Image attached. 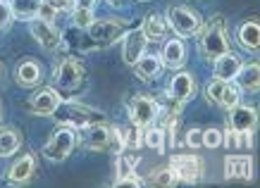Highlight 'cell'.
<instances>
[{"label": "cell", "mask_w": 260, "mask_h": 188, "mask_svg": "<svg viewBox=\"0 0 260 188\" xmlns=\"http://www.w3.org/2000/svg\"><path fill=\"white\" fill-rule=\"evenodd\" d=\"M224 179H253V160L251 155H227L224 157Z\"/></svg>", "instance_id": "obj_17"}, {"label": "cell", "mask_w": 260, "mask_h": 188, "mask_svg": "<svg viewBox=\"0 0 260 188\" xmlns=\"http://www.w3.org/2000/svg\"><path fill=\"white\" fill-rule=\"evenodd\" d=\"M115 183H117V186H143V179L141 176H136V172H129V174L117 176Z\"/></svg>", "instance_id": "obj_36"}, {"label": "cell", "mask_w": 260, "mask_h": 188, "mask_svg": "<svg viewBox=\"0 0 260 188\" xmlns=\"http://www.w3.org/2000/svg\"><path fill=\"white\" fill-rule=\"evenodd\" d=\"M198 33H201V53L205 55V60H217L220 55L232 50L224 17H213V22L203 26Z\"/></svg>", "instance_id": "obj_2"}, {"label": "cell", "mask_w": 260, "mask_h": 188, "mask_svg": "<svg viewBox=\"0 0 260 188\" xmlns=\"http://www.w3.org/2000/svg\"><path fill=\"white\" fill-rule=\"evenodd\" d=\"M48 3H50L57 12H72V8H74V0H48Z\"/></svg>", "instance_id": "obj_38"}, {"label": "cell", "mask_w": 260, "mask_h": 188, "mask_svg": "<svg viewBox=\"0 0 260 188\" xmlns=\"http://www.w3.org/2000/svg\"><path fill=\"white\" fill-rule=\"evenodd\" d=\"M62 102V95L57 88H39L29 100V112L36 117H50Z\"/></svg>", "instance_id": "obj_14"}, {"label": "cell", "mask_w": 260, "mask_h": 188, "mask_svg": "<svg viewBox=\"0 0 260 188\" xmlns=\"http://www.w3.org/2000/svg\"><path fill=\"white\" fill-rule=\"evenodd\" d=\"M239 100H241V88L234 84V81H227L224 84V88H222V95H220V107H224V110H232L234 105H239Z\"/></svg>", "instance_id": "obj_27"}, {"label": "cell", "mask_w": 260, "mask_h": 188, "mask_svg": "<svg viewBox=\"0 0 260 188\" xmlns=\"http://www.w3.org/2000/svg\"><path fill=\"white\" fill-rule=\"evenodd\" d=\"M12 22H15V17H12L10 3L8 0H0V31H8Z\"/></svg>", "instance_id": "obj_34"}, {"label": "cell", "mask_w": 260, "mask_h": 188, "mask_svg": "<svg viewBox=\"0 0 260 188\" xmlns=\"http://www.w3.org/2000/svg\"><path fill=\"white\" fill-rule=\"evenodd\" d=\"M55 15H57V10L48 3V0H41V5H39V19H43V22H53L55 19Z\"/></svg>", "instance_id": "obj_35"}, {"label": "cell", "mask_w": 260, "mask_h": 188, "mask_svg": "<svg viewBox=\"0 0 260 188\" xmlns=\"http://www.w3.org/2000/svg\"><path fill=\"white\" fill-rule=\"evenodd\" d=\"M74 8H79V10H93L95 8V0H74Z\"/></svg>", "instance_id": "obj_39"}, {"label": "cell", "mask_w": 260, "mask_h": 188, "mask_svg": "<svg viewBox=\"0 0 260 188\" xmlns=\"http://www.w3.org/2000/svg\"><path fill=\"white\" fill-rule=\"evenodd\" d=\"M15 81H17V86H22V88L41 86V81H43V67L36 60H31V57L19 60L15 67Z\"/></svg>", "instance_id": "obj_15"}, {"label": "cell", "mask_w": 260, "mask_h": 188, "mask_svg": "<svg viewBox=\"0 0 260 188\" xmlns=\"http://www.w3.org/2000/svg\"><path fill=\"white\" fill-rule=\"evenodd\" d=\"M0 77H3V64H0Z\"/></svg>", "instance_id": "obj_41"}, {"label": "cell", "mask_w": 260, "mask_h": 188, "mask_svg": "<svg viewBox=\"0 0 260 188\" xmlns=\"http://www.w3.org/2000/svg\"><path fill=\"white\" fill-rule=\"evenodd\" d=\"M50 117L57 122V126H72V129H81V126L105 122L103 112L93 110V107H86L81 102H60L57 110Z\"/></svg>", "instance_id": "obj_1"}, {"label": "cell", "mask_w": 260, "mask_h": 188, "mask_svg": "<svg viewBox=\"0 0 260 188\" xmlns=\"http://www.w3.org/2000/svg\"><path fill=\"white\" fill-rule=\"evenodd\" d=\"M141 31L146 33V39L148 41H160L162 36H165V31H167L165 17L158 15V12L148 15L146 19H143V24H141Z\"/></svg>", "instance_id": "obj_25"}, {"label": "cell", "mask_w": 260, "mask_h": 188, "mask_svg": "<svg viewBox=\"0 0 260 188\" xmlns=\"http://www.w3.org/2000/svg\"><path fill=\"white\" fill-rule=\"evenodd\" d=\"M160 117V105L150 95H134L132 102H129V119H132V126L136 129H146V126L155 124Z\"/></svg>", "instance_id": "obj_8"}, {"label": "cell", "mask_w": 260, "mask_h": 188, "mask_svg": "<svg viewBox=\"0 0 260 188\" xmlns=\"http://www.w3.org/2000/svg\"><path fill=\"white\" fill-rule=\"evenodd\" d=\"M224 84L227 81H220V79H213L210 84H208V88H205V95H208V102H220V95H222V88H224Z\"/></svg>", "instance_id": "obj_33"}, {"label": "cell", "mask_w": 260, "mask_h": 188, "mask_svg": "<svg viewBox=\"0 0 260 188\" xmlns=\"http://www.w3.org/2000/svg\"><path fill=\"white\" fill-rule=\"evenodd\" d=\"M222 145V131L220 129H215V126H210V129H205L203 131V148H220Z\"/></svg>", "instance_id": "obj_31"}, {"label": "cell", "mask_w": 260, "mask_h": 188, "mask_svg": "<svg viewBox=\"0 0 260 188\" xmlns=\"http://www.w3.org/2000/svg\"><path fill=\"white\" fill-rule=\"evenodd\" d=\"M146 46H148V39L141 31V26L122 33V60H124V64L134 67L139 62V57L146 55Z\"/></svg>", "instance_id": "obj_12"}, {"label": "cell", "mask_w": 260, "mask_h": 188, "mask_svg": "<svg viewBox=\"0 0 260 188\" xmlns=\"http://www.w3.org/2000/svg\"><path fill=\"white\" fill-rule=\"evenodd\" d=\"M150 183H153V186H174V183H177V176H174L172 167H160V169H153Z\"/></svg>", "instance_id": "obj_28"}, {"label": "cell", "mask_w": 260, "mask_h": 188, "mask_svg": "<svg viewBox=\"0 0 260 188\" xmlns=\"http://www.w3.org/2000/svg\"><path fill=\"white\" fill-rule=\"evenodd\" d=\"M215 62V71L213 77L220 79V81H234V77H237L239 67H241V57L234 53V50H229V53H224V55H220L217 60H213Z\"/></svg>", "instance_id": "obj_19"}, {"label": "cell", "mask_w": 260, "mask_h": 188, "mask_svg": "<svg viewBox=\"0 0 260 188\" xmlns=\"http://www.w3.org/2000/svg\"><path fill=\"white\" fill-rule=\"evenodd\" d=\"M160 62H162V67H167V69H172V71L181 69L186 64V46H184V41H179V39L165 41L162 53H160Z\"/></svg>", "instance_id": "obj_16"}, {"label": "cell", "mask_w": 260, "mask_h": 188, "mask_svg": "<svg viewBox=\"0 0 260 188\" xmlns=\"http://www.w3.org/2000/svg\"><path fill=\"white\" fill-rule=\"evenodd\" d=\"M186 143H189V148H203V131L201 129H191L186 133Z\"/></svg>", "instance_id": "obj_37"}, {"label": "cell", "mask_w": 260, "mask_h": 188, "mask_svg": "<svg viewBox=\"0 0 260 188\" xmlns=\"http://www.w3.org/2000/svg\"><path fill=\"white\" fill-rule=\"evenodd\" d=\"M34 172H36V157L34 155L19 157L15 165L10 167L8 183H12V186H22V183H26V181H31Z\"/></svg>", "instance_id": "obj_18"}, {"label": "cell", "mask_w": 260, "mask_h": 188, "mask_svg": "<svg viewBox=\"0 0 260 188\" xmlns=\"http://www.w3.org/2000/svg\"><path fill=\"white\" fill-rule=\"evenodd\" d=\"M196 79H193V74H189V71H181L177 69L174 71L172 81H170V88H167V95H170V100L174 102V105H184V102H189L193 95H196Z\"/></svg>", "instance_id": "obj_11"}, {"label": "cell", "mask_w": 260, "mask_h": 188, "mask_svg": "<svg viewBox=\"0 0 260 188\" xmlns=\"http://www.w3.org/2000/svg\"><path fill=\"white\" fill-rule=\"evenodd\" d=\"M29 31H31V36L36 39V43H39L41 48H46V50H57L60 43H62V33H60V29H57L55 24L43 22L39 17L29 22Z\"/></svg>", "instance_id": "obj_13"}, {"label": "cell", "mask_w": 260, "mask_h": 188, "mask_svg": "<svg viewBox=\"0 0 260 188\" xmlns=\"http://www.w3.org/2000/svg\"><path fill=\"white\" fill-rule=\"evenodd\" d=\"M165 22L177 36H196L203 29L201 15L193 12L191 8H184V5H172V8L167 10Z\"/></svg>", "instance_id": "obj_3"}, {"label": "cell", "mask_w": 260, "mask_h": 188, "mask_svg": "<svg viewBox=\"0 0 260 188\" xmlns=\"http://www.w3.org/2000/svg\"><path fill=\"white\" fill-rule=\"evenodd\" d=\"M84 74H86V69H84V64H81L77 57H62V60L55 64L53 81H55V86L62 88V91H74V88L81 86Z\"/></svg>", "instance_id": "obj_6"}, {"label": "cell", "mask_w": 260, "mask_h": 188, "mask_svg": "<svg viewBox=\"0 0 260 188\" xmlns=\"http://www.w3.org/2000/svg\"><path fill=\"white\" fill-rule=\"evenodd\" d=\"M160 71H162V62H160L158 55H141L139 62L134 64V74L141 79V81H153V79H158Z\"/></svg>", "instance_id": "obj_23"}, {"label": "cell", "mask_w": 260, "mask_h": 188, "mask_svg": "<svg viewBox=\"0 0 260 188\" xmlns=\"http://www.w3.org/2000/svg\"><path fill=\"white\" fill-rule=\"evenodd\" d=\"M239 88H244V91H251V93H258L260 88V67L258 62H248V64H241L237 71V77H234Z\"/></svg>", "instance_id": "obj_20"}, {"label": "cell", "mask_w": 260, "mask_h": 188, "mask_svg": "<svg viewBox=\"0 0 260 188\" xmlns=\"http://www.w3.org/2000/svg\"><path fill=\"white\" fill-rule=\"evenodd\" d=\"M93 10H79V8H72V24L77 29H88L93 24Z\"/></svg>", "instance_id": "obj_30"}, {"label": "cell", "mask_w": 260, "mask_h": 188, "mask_svg": "<svg viewBox=\"0 0 260 188\" xmlns=\"http://www.w3.org/2000/svg\"><path fill=\"white\" fill-rule=\"evenodd\" d=\"M136 162H139V157H136L134 153L122 150V153H119V157H117V176L134 172V169H136Z\"/></svg>", "instance_id": "obj_29"}, {"label": "cell", "mask_w": 260, "mask_h": 188, "mask_svg": "<svg viewBox=\"0 0 260 188\" xmlns=\"http://www.w3.org/2000/svg\"><path fill=\"white\" fill-rule=\"evenodd\" d=\"M229 112V122L227 124L234 129L237 133H241V136H246L248 141H253L251 136L253 131H255V124H258V110L255 107H251V105H234Z\"/></svg>", "instance_id": "obj_10"}, {"label": "cell", "mask_w": 260, "mask_h": 188, "mask_svg": "<svg viewBox=\"0 0 260 188\" xmlns=\"http://www.w3.org/2000/svg\"><path fill=\"white\" fill-rule=\"evenodd\" d=\"M77 143L86 150H108L112 143V126H108L105 122L81 126L77 133Z\"/></svg>", "instance_id": "obj_9"}, {"label": "cell", "mask_w": 260, "mask_h": 188, "mask_svg": "<svg viewBox=\"0 0 260 188\" xmlns=\"http://www.w3.org/2000/svg\"><path fill=\"white\" fill-rule=\"evenodd\" d=\"M239 43L248 50V53H255L260 48V24L258 19H248L239 26V33H237Z\"/></svg>", "instance_id": "obj_22"}, {"label": "cell", "mask_w": 260, "mask_h": 188, "mask_svg": "<svg viewBox=\"0 0 260 188\" xmlns=\"http://www.w3.org/2000/svg\"><path fill=\"white\" fill-rule=\"evenodd\" d=\"M170 167H172L177 181H184V183H196V181H201L203 169H205L203 160H201V155H196V153H177V155H172Z\"/></svg>", "instance_id": "obj_7"}, {"label": "cell", "mask_w": 260, "mask_h": 188, "mask_svg": "<svg viewBox=\"0 0 260 188\" xmlns=\"http://www.w3.org/2000/svg\"><path fill=\"white\" fill-rule=\"evenodd\" d=\"M74 145H77V129L57 126V131L50 136V141L43 145V157L50 162H62L72 155Z\"/></svg>", "instance_id": "obj_5"}, {"label": "cell", "mask_w": 260, "mask_h": 188, "mask_svg": "<svg viewBox=\"0 0 260 188\" xmlns=\"http://www.w3.org/2000/svg\"><path fill=\"white\" fill-rule=\"evenodd\" d=\"M108 3H110V5H119V3H122V0H108Z\"/></svg>", "instance_id": "obj_40"}, {"label": "cell", "mask_w": 260, "mask_h": 188, "mask_svg": "<svg viewBox=\"0 0 260 188\" xmlns=\"http://www.w3.org/2000/svg\"><path fill=\"white\" fill-rule=\"evenodd\" d=\"M222 145L227 150H237V148H241V133H237L232 126L227 124V129L222 131Z\"/></svg>", "instance_id": "obj_32"}, {"label": "cell", "mask_w": 260, "mask_h": 188, "mask_svg": "<svg viewBox=\"0 0 260 188\" xmlns=\"http://www.w3.org/2000/svg\"><path fill=\"white\" fill-rule=\"evenodd\" d=\"M10 10H12V17L15 19H22V22H31L39 15V5L41 0H8Z\"/></svg>", "instance_id": "obj_24"}, {"label": "cell", "mask_w": 260, "mask_h": 188, "mask_svg": "<svg viewBox=\"0 0 260 188\" xmlns=\"http://www.w3.org/2000/svg\"><path fill=\"white\" fill-rule=\"evenodd\" d=\"M143 145L150 150H158V153H165V129L155 124L146 126L143 129Z\"/></svg>", "instance_id": "obj_26"}, {"label": "cell", "mask_w": 260, "mask_h": 188, "mask_svg": "<svg viewBox=\"0 0 260 188\" xmlns=\"http://www.w3.org/2000/svg\"><path fill=\"white\" fill-rule=\"evenodd\" d=\"M22 148V131L17 126H0V157H12Z\"/></svg>", "instance_id": "obj_21"}, {"label": "cell", "mask_w": 260, "mask_h": 188, "mask_svg": "<svg viewBox=\"0 0 260 188\" xmlns=\"http://www.w3.org/2000/svg\"><path fill=\"white\" fill-rule=\"evenodd\" d=\"M126 29V19H93V24L88 26V43L93 48H105L112 46L122 39V33Z\"/></svg>", "instance_id": "obj_4"}]
</instances>
